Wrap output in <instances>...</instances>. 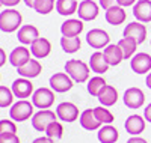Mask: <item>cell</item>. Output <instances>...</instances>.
<instances>
[{
  "label": "cell",
  "instance_id": "obj_1",
  "mask_svg": "<svg viewBox=\"0 0 151 143\" xmlns=\"http://www.w3.org/2000/svg\"><path fill=\"white\" fill-rule=\"evenodd\" d=\"M23 17L17 9L6 8L0 12V30L5 33H12L15 32L21 26Z\"/></svg>",
  "mask_w": 151,
  "mask_h": 143
},
{
  "label": "cell",
  "instance_id": "obj_27",
  "mask_svg": "<svg viewBox=\"0 0 151 143\" xmlns=\"http://www.w3.org/2000/svg\"><path fill=\"white\" fill-rule=\"evenodd\" d=\"M119 134L115 127L112 125H104L103 128L98 129V140L100 143H115L118 140Z\"/></svg>",
  "mask_w": 151,
  "mask_h": 143
},
{
  "label": "cell",
  "instance_id": "obj_38",
  "mask_svg": "<svg viewBox=\"0 0 151 143\" xmlns=\"http://www.w3.org/2000/svg\"><path fill=\"white\" fill-rule=\"evenodd\" d=\"M137 0H116V3L122 8H127V6H134Z\"/></svg>",
  "mask_w": 151,
  "mask_h": 143
},
{
  "label": "cell",
  "instance_id": "obj_8",
  "mask_svg": "<svg viewBox=\"0 0 151 143\" xmlns=\"http://www.w3.org/2000/svg\"><path fill=\"white\" fill-rule=\"evenodd\" d=\"M98 12H100V6L94 2V0H83V2L79 3V9H77V14L79 18L83 21H92L98 17Z\"/></svg>",
  "mask_w": 151,
  "mask_h": 143
},
{
  "label": "cell",
  "instance_id": "obj_31",
  "mask_svg": "<svg viewBox=\"0 0 151 143\" xmlns=\"http://www.w3.org/2000/svg\"><path fill=\"white\" fill-rule=\"evenodd\" d=\"M56 3L55 0H35V5H33V9L41 15H47L50 14L53 9H55Z\"/></svg>",
  "mask_w": 151,
  "mask_h": 143
},
{
  "label": "cell",
  "instance_id": "obj_44",
  "mask_svg": "<svg viewBox=\"0 0 151 143\" xmlns=\"http://www.w3.org/2000/svg\"><path fill=\"white\" fill-rule=\"evenodd\" d=\"M145 83H147V86L151 89V72H148V75H147V80H145Z\"/></svg>",
  "mask_w": 151,
  "mask_h": 143
},
{
  "label": "cell",
  "instance_id": "obj_34",
  "mask_svg": "<svg viewBox=\"0 0 151 143\" xmlns=\"http://www.w3.org/2000/svg\"><path fill=\"white\" fill-rule=\"evenodd\" d=\"M14 92L12 89H8L6 86H0V107L5 109V107H9L12 101H14Z\"/></svg>",
  "mask_w": 151,
  "mask_h": 143
},
{
  "label": "cell",
  "instance_id": "obj_13",
  "mask_svg": "<svg viewBox=\"0 0 151 143\" xmlns=\"http://www.w3.org/2000/svg\"><path fill=\"white\" fill-rule=\"evenodd\" d=\"M11 89H12V92H14V95L20 99H26L27 97L33 95V84L27 79H17L12 83Z\"/></svg>",
  "mask_w": 151,
  "mask_h": 143
},
{
  "label": "cell",
  "instance_id": "obj_16",
  "mask_svg": "<svg viewBox=\"0 0 151 143\" xmlns=\"http://www.w3.org/2000/svg\"><path fill=\"white\" fill-rule=\"evenodd\" d=\"M83 30V20H76V18H70L65 23H62L60 26V32L62 36L67 38H76L79 36Z\"/></svg>",
  "mask_w": 151,
  "mask_h": 143
},
{
  "label": "cell",
  "instance_id": "obj_32",
  "mask_svg": "<svg viewBox=\"0 0 151 143\" xmlns=\"http://www.w3.org/2000/svg\"><path fill=\"white\" fill-rule=\"evenodd\" d=\"M44 133H45V136H47V137L53 139V140H58V139H60V137H62V134H64V127L60 125V122L53 121L52 124H50V125L47 127V129H45Z\"/></svg>",
  "mask_w": 151,
  "mask_h": 143
},
{
  "label": "cell",
  "instance_id": "obj_19",
  "mask_svg": "<svg viewBox=\"0 0 151 143\" xmlns=\"http://www.w3.org/2000/svg\"><path fill=\"white\" fill-rule=\"evenodd\" d=\"M124 127H125V131H127L129 134L137 136V134H141L145 129V121H144L142 116H139V114H132V116L127 118Z\"/></svg>",
  "mask_w": 151,
  "mask_h": 143
},
{
  "label": "cell",
  "instance_id": "obj_41",
  "mask_svg": "<svg viewBox=\"0 0 151 143\" xmlns=\"http://www.w3.org/2000/svg\"><path fill=\"white\" fill-rule=\"evenodd\" d=\"M144 116H145V121H148V122L151 124V102L147 106V109H145V112H144Z\"/></svg>",
  "mask_w": 151,
  "mask_h": 143
},
{
  "label": "cell",
  "instance_id": "obj_28",
  "mask_svg": "<svg viewBox=\"0 0 151 143\" xmlns=\"http://www.w3.org/2000/svg\"><path fill=\"white\" fill-rule=\"evenodd\" d=\"M60 45H62V48H64L65 53L73 54V53H76V51L80 50L82 42H80V38H79V36H76V38L62 36V38H60Z\"/></svg>",
  "mask_w": 151,
  "mask_h": 143
},
{
  "label": "cell",
  "instance_id": "obj_40",
  "mask_svg": "<svg viewBox=\"0 0 151 143\" xmlns=\"http://www.w3.org/2000/svg\"><path fill=\"white\" fill-rule=\"evenodd\" d=\"M32 143H55L53 142V139H50V137H38V139H35Z\"/></svg>",
  "mask_w": 151,
  "mask_h": 143
},
{
  "label": "cell",
  "instance_id": "obj_37",
  "mask_svg": "<svg viewBox=\"0 0 151 143\" xmlns=\"http://www.w3.org/2000/svg\"><path fill=\"white\" fill-rule=\"evenodd\" d=\"M115 5H118L116 0H100V6H101L104 11L110 9L112 6H115Z\"/></svg>",
  "mask_w": 151,
  "mask_h": 143
},
{
  "label": "cell",
  "instance_id": "obj_9",
  "mask_svg": "<svg viewBox=\"0 0 151 143\" xmlns=\"http://www.w3.org/2000/svg\"><path fill=\"white\" fill-rule=\"evenodd\" d=\"M145 102V95L139 87H129L124 92V104L129 109H139Z\"/></svg>",
  "mask_w": 151,
  "mask_h": 143
},
{
  "label": "cell",
  "instance_id": "obj_11",
  "mask_svg": "<svg viewBox=\"0 0 151 143\" xmlns=\"http://www.w3.org/2000/svg\"><path fill=\"white\" fill-rule=\"evenodd\" d=\"M130 66L136 74H147L151 71V56L148 53H137L132 57Z\"/></svg>",
  "mask_w": 151,
  "mask_h": 143
},
{
  "label": "cell",
  "instance_id": "obj_5",
  "mask_svg": "<svg viewBox=\"0 0 151 143\" xmlns=\"http://www.w3.org/2000/svg\"><path fill=\"white\" fill-rule=\"evenodd\" d=\"M56 119H58V114L53 113L52 110H47V109L45 110H40L38 113H35L32 116V127L36 129V131L42 133V131L47 129V127L53 121H56Z\"/></svg>",
  "mask_w": 151,
  "mask_h": 143
},
{
  "label": "cell",
  "instance_id": "obj_4",
  "mask_svg": "<svg viewBox=\"0 0 151 143\" xmlns=\"http://www.w3.org/2000/svg\"><path fill=\"white\" fill-rule=\"evenodd\" d=\"M32 102L36 109H41L45 110L48 107L53 106L55 102V92L53 89H48V87H40L36 89L33 95H32Z\"/></svg>",
  "mask_w": 151,
  "mask_h": 143
},
{
  "label": "cell",
  "instance_id": "obj_17",
  "mask_svg": "<svg viewBox=\"0 0 151 143\" xmlns=\"http://www.w3.org/2000/svg\"><path fill=\"white\" fill-rule=\"evenodd\" d=\"M30 51L35 59H44L50 54V51H52V44L47 38H38V39L30 45Z\"/></svg>",
  "mask_w": 151,
  "mask_h": 143
},
{
  "label": "cell",
  "instance_id": "obj_18",
  "mask_svg": "<svg viewBox=\"0 0 151 143\" xmlns=\"http://www.w3.org/2000/svg\"><path fill=\"white\" fill-rule=\"evenodd\" d=\"M30 60V51L26 48V47H17L12 50V53L9 56V62L12 66H15V68H20L23 66V65H26L27 62Z\"/></svg>",
  "mask_w": 151,
  "mask_h": 143
},
{
  "label": "cell",
  "instance_id": "obj_35",
  "mask_svg": "<svg viewBox=\"0 0 151 143\" xmlns=\"http://www.w3.org/2000/svg\"><path fill=\"white\" fill-rule=\"evenodd\" d=\"M17 133V127L12 121L2 119L0 121V136H12Z\"/></svg>",
  "mask_w": 151,
  "mask_h": 143
},
{
  "label": "cell",
  "instance_id": "obj_39",
  "mask_svg": "<svg viewBox=\"0 0 151 143\" xmlns=\"http://www.w3.org/2000/svg\"><path fill=\"white\" fill-rule=\"evenodd\" d=\"M21 0H0V3L6 8H12V6H17Z\"/></svg>",
  "mask_w": 151,
  "mask_h": 143
},
{
  "label": "cell",
  "instance_id": "obj_24",
  "mask_svg": "<svg viewBox=\"0 0 151 143\" xmlns=\"http://www.w3.org/2000/svg\"><path fill=\"white\" fill-rule=\"evenodd\" d=\"M80 125L88 129V131H94V129H98L100 125H101V122H100L97 118H95V114H94V109H86L80 113Z\"/></svg>",
  "mask_w": 151,
  "mask_h": 143
},
{
  "label": "cell",
  "instance_id": "obj_42",
  "mask_svg": "<svg viewBox=\"0 0 151 143\" xmlns=\"http://www.w3.org/2000/svg\"><path fill=\"white\" fill-rule=\"evenodd\" d=\"M127 143H147L145 139H141V137H132L127 140Z\"/></svg>",
  "mask_w": 151,
  "mask_h": 143
},
{
  "label": "cell",
  "instance_id": "obj_2",
  "mask_svg": "<svg viewBox=\"0 0 151 143\" xmlns=\"http://www.w3.org/2000/svg\"><path fill=\"white\" fill-rule=\"evenodd\" d=\"M65 72L77 83H85L89 80V65L77 59H71L65 63Z\"/></svg>",
  "mask_w": 151,
  "mask_h": 143
},
{
  "label": "cell",
  "instance_id": "obj_20",
  "mask_svg": "<svg viewBox=\"0 0 151 143\" xmlns=\"http://www.w3.org/2000/svg\"><path fill=\"white\" fill-rule=\"evenodd\" d=\"M17 69H18V74L23 77V79H35V77H38L41 74L42 65L35 59H30L26 65H23V66H20Z\"/></svg>",
  "mask_w": 151,
  "mask_h": 143
},
{
  "label": "cell",
  "instance_id": "obj_25",
  "mask_svg": "<svg viewBox=\"0 0 151 143\" xmlns=\"http://www.w3.org/2000/svg\"><path fill=\"white\" fill-rule=\"evenodd\" d=\"M97 98H98V101H100V104H101V106L110 107V106H113V104L118 101V92H116V89L113 87V86L106 84V86L101 89V92L98 94Z\"/></svg>",
  "mask_w": 151,
  "mask_h": 143
},
{
  "label": "cell",
  "instance_id": "obj_29",
  "mask_svg": "<svg viewBox=\"0 0 151 143\" xmlns=\"http://www.w3.org/2000/svg\"><path fill=\"white\" fill-rule=\"evenodd\" d=\"M118 45L121 47L122 53H124V59H130L134 56V51L137 47V42L132 38H122V39L118 42Z\"/></svg>",
  "mask_w": 151,
  "mask_h": 143
},
{
  "label": "cell",
  "instance_id": "obj_33",
  "mask_svg": "<svg viewBox=\"0 0 151 143\" xmlns=\"http://www.w3.org/2000/svg\"><path fill=\"white\" fill-rule=\"evenodd\" d=\"M94 114H95V118L101 122V124L110 125V124L113 122V114H112L107 109H104V106L95 107V109H94Z\"/></svg>",
  "mask_w": 151,
  "mask_h": 143
},
{
  "label": "cell",
  "instance_id": "obj_15",
  "mask_svg": "<svg viewBox=\"0 0 151 143\" xmlns=\"http://www.w3.org/2000/svg\"><path fill=\"white\" fill-rule=\"evenodd\" d=\"M18 41L24 45H32L38 38H40V32H38V29L35 27V26L32 24H26V26H21V27L18 29Z\"/></svg>",
  "mask_w": 151,
  "mask_h": 143
},
{
  "label": "cell",
  "instance_id": "obj_45",
  "mask_svg": "<svg viewBox=\"0 0 151 143\" xmlns=\"http://www.w3.org/2000/svg\"><path fill=\"white\" fill-rule=\"evenodd\" d=\"M0 57H2V60H0V65H5V51L0 50Z\"/></svg>",
  "mask_w": 151,
  "mask_h": 143
},
{
  "label": "cell",
  "instance_id": "obj_30",
  "mask_svg": "<svg viewBox=\"0 0 151 143\" xmlns=\"http://www.w3.org/2000/svg\"><path fill=\"white\" fill-rule=\"evenodd\" d=\"M106 86V82L103 77L100 75H95L92 79L88 82V92H89L92 97H98V94L101 92V89Z\"/></svg>",
  "mask_w": 151,
  "mask_h": 143
},
{
  "label": "cell",
  "instance_id": "obj_3",
  "mask_svg": "<svg viewBox=\"0 0 151 143\" xmlns=\"http://www.w3.org/2000/svg\"><path fill=\"white\" fill-rule=\"evenodd\" d=\"M33 107H35L33 102H29L26 99H20L15 104H12V107L9 110V116L12 121H18V122L27 121L33 114Z\"/></svg>",
  "mask_w": 151,
  "mask_h": 143
},
{
  "label": "cell",
  "instance_id": "obj_21",
  "mask_svg": "<svg viewBox=\"0 0 151 143\" xmlns=\"http://www.w3.org/2000/svg\"><path fill=\"white\" fill-rule=\"evenodd\" d=\"M104 18L109 24L112 26H119L125 21V18H127V14H125V11L122 6L119 5H115V6H112L110 9L106 11V14H104Z\"/></svg>",
  "mask_w": 151,
  "mask_h": 143
},
{
  "label": "cell",
  "instance_id": "obj_22",
  "mask_svg": "<svg viewBox=\"0 0 151 143\" xmlns=\"http://www.w3.org/2000/svg\"><path fill=\"white\" fill-rule=\"evenodd\" d=\"M109 66H110V65L107 63V60L104 57V53H101V51H95V53L91 56V59H89V68H91V71L97 72L98 75L107 72Z\"/></svg>",
  "mask_w": 151,
  "mask_h": 143
},
{
  "label": "cell",
  "instance_id": "obj_43",
  "mask_svg": "<svg viewBox=\"0 0 151 143\" xmlns=\"http://www.w3.org/2000/svg\"><path fill=\"white\" fill-rule=\"evenodd\" d=\"M24 5H26L27 8H32L33 9V5H35V0H23Z\"/></svg>",
  "mask_w": 151,
  "mask_h": 143
},
{
  "label": "cell",
  "instance_id": "obj_7",
  "mask_svg": "<svg viewBox=\"0 0 151 143\" xmlns=\"http://www.w3.org/2000/svg\"><path fill=\"white\" fill-rule=\"evenodd\" d=\"M109 41H110V36L103 29H92L86 35V42L92 48H97V50L106 48L109 45Z\"/></svg>",
  "mask_w": 151,
  "mask_h": 143
},
{
  "label": "cell",
  "instance_id": "obj_14",
  "mask_svg": "<svg viewBox=\"0 0 151 143\" xmlns=\"http://www.w3.org/2000/svg\"><path fill=\"white\" fill-rule=\"evenodd\" d=\"M133 15L141 23L151 21V0H137L133 6Z\"/></svg>",
  "mask_w": 151,
  "mask_h": 143
},
{
  "label": "cell",
  "instance_id": "obj_36",
  "mask_svg": "<svg viewBox=\"0 0 151 143\" xmlns=\"http://www.w3.org/2000/svg\"><path fill=\"white\" fill-rule=\"evenodd\" d=\"M0 143H20V139L17 137V134H12V136H0Z\"/></svg>",
  "mask_w": 151,
  "mask_h": 143
},
{
  "label": "cell",
  "instance_id": "obj_6",
  "mask_svg": "<svg viewBox=\"0 0 151 143\" xmlns=\"http://www.w3.org/2000/svg\"><path fill=\"white\" fill-rule=\"evenodd\" d=\"M73 79L65 74V72H55L52 77H50V87H52L55 92L64 94L67 90H70L73 87Z\"/></svg>",
  "mask_w": 151,
  "mask_h": 143
},
{
  "label": "cell",
  "instance_id": "obj_12",
  "mask_svg": "<svg viewBox=\"0 0 151 143\" xmlns=\"http://www.w3.org/2000/svg\"><path fill=\"white\" fill-rule=\"evenodd\" d=\"M56 114L60 121L64 122H74L79 116V109L74 106L73 102H60L58 109H56Z\"/></svg>",
  "mask_w": 151,
  "mask_h": 143
},
{
  "label": "cell",
  "instance_id": "obj_26",
  "mask_svg": "<svg viewBox=\"0 0 151 143\" xmlns=\"http://www.w3.org/2000/svg\"><path fill=\"white\" fill-rule=\"evenodd\" d=\"M79 9L77 0H56V11L60 15H73Z\"/></svg>",
  "mask_w": 151,
  "mask_h": 143
},
{
  "label": "cell",
  "instance_id": "obj_10",
  "mask_svg": "<svg viewBox=\"0 0 151 143\" xmlns=\"http://www.w3.org/2000/svg\"><path fill=\"white\" fill-rule=\"evenodd\" d=\"M124 38H132L137 44H142L147 38V27L141 21L129 23L124 29Z\"/></svg>",
  "mask_w": 151,
  "mask_h": 143
},
{
  "label": "cell",
  "instance_id": "obj_23",
  "mask_svg": "<svg viewBox=\"0 0 151 143\" xmlns=\"http://www.w3.org/2000/svg\"><path fill=\"white\" fill-rule=\"evenodd\" d=\"M103 53H104V57L107 60V63L110 65V66H116V65L121 63V60L124 59V53H122V50L121 47L116 44H109L104 50H103Z\"/></svg>",
  "mask_w": 151,
  "mask_h": 143
}]
</instances>
